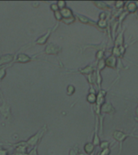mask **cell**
I'll use <instances>...</instances> for the list:
<instances>
[{
	"instance_id": "21",
	"label": "cell",
	"mask_w": 138,
	"mask_h": 155,
	"mask_svg": "<svg viewBox=\"0 0 138 155\" xmlns=\"http://www.w3.org/2000/svg\"><path fill=\"white\" fill-rule=\"evenodd\" d=\"M38 145H36V146H34L32 149H31L29 152H28V155H39L38 154Z\"/></svg>"
},
{
	"instance_id": "1",
	"label": "cell",
	"mask_w": 138,
	"mask_h": 155,
	"mask_svg": "<svg viewBox=\"0 0 138 155\" xmlns=\"http://www.w3.org/2000/svg\"><path fill=\"white\" fill-rule=\"evenodd\" d=\"M47 131V125H44L42 128L38 131L36 132L33 136H31V137H29L28 140H26L27 144L28 145L29 148H32L36 145H39V143L41 141V140L43 137V136L44 135V133Z\"/></svg>"
},
{
	"instance_id": "33",
	"label": "cell",
	"mask_w": 138,
	"mask_h": 155,
	"mask_svg": "<svg viewBox=\"0 0 138 155\" xmlns=\"http://www.w3.org/2000/svg\"><path fill=\"white\" fill-rule=\"evenodd\" d=\"M113 54L116 56H120V48L119 47H115L113 49Z\"/></svg>"
},
{
	"instance_id": "15",
	"label": "cell",
	"mask_w": 138,
	"mask_h": 155,
	"mask_svg": "<svg viewBox=\"0 0 138 155\" xmlns=\"http://www.w3.org/2000/svg\"><path fill=\"white\" fill-rule=\"evenodd\" d=\"M75 17L72 16L70 17V18H63L61 22H62L63 24H66V25H70V24H73V23H74L75 22Z\"/></svg>"
},
{
	"instance_id": "26",
	"label": "cell",
	"mask_w": 138,
	"mask_h": 155,
	"mask_svg": "<svg viewBox=\"0 0 138 155\" xmlns=\"http://www.w3.org/2000/svg\"><path fill=\"white\" fill-rule=\"evenodd\" d=\"M104 56V52L103 50H99L96 53V58L97 59H99V60H102Z\"/></svg>"
},
{
	"instance_id": "17",
	"label": "cell",
	"mask_w": 138,
	"mask_h": 155,
	"mask_svg": "<svg viewBox=\"0 0 138 155\" xmlns=\"http://www.w3.org/2000/svg\"><path fill=\"white\" fill-rule=\"evenodd\" d=\"M75 92V87L74 86H73V85H69L67 87V89H66V94L69 96H71L73 94H74Z\"/></svg>"
},
{
	"instance_id": "10",
	"label": "cell",
	"mask_w": 138,
	"mask_h": 155,
	"mask_svg": "<svg viewBox=\"0 0 138 155\" xmlns=\"http://www.w3.org/2000/svg\"><path fill=\"white\" fill-rule=\"evenodd\" d=\"M105 64H106L107 66H109V67L116 68V58H115L114 56L109 57V58L106 60V61H105Z\"/></svg>"
},
{
	"instance_id": "11",
	"label": "cell",
	"mask_w": 138,
	"mask_h": 155,
	"mask_svg": "<svg viewBox=\"0 0 138 155\" xmlns=\"http://www.w3.org/2000/svg\"><path fill=\"white\" fill-rule=\"evenodd\" d=\"M93 71H94V68H93V66H92L91 65H87V67L83 68V69H80V70H78V72L82 74L86 75L90 74L93 73Z\"/></svg>"
},
{
	"instance_id": "30",
	"label": "cell",
	"mask_w": 138,
	"mask_h": 155,
	"mask_svg": "<svg viewBox=\"0 0 138 155\" xmlns=\"http://www.w3.org/2000/svg\"><path fill=\"white\" fill-rule=\"evenodd\" d=\"M100 148H101L102 150H104V149H106V148H108L109 145V142L107 141H103V142H100Z\"/></svg>"
},
{
	"instance_id": "23",
	"label": "cell",
	"mask_w": 138,
	"mask_h": 155,
	"mask_svg": "<svg viewBox=\"0 0 138 155\" xmlns=\"http://www.w3.org/2000/svg\"><path fill=\"white\" fill-rule=\"evenodd\" d=\"M57 5H58V8L61 11V10L64 9L65 7H66V2H65V1H58L57 2Z\"/></svg>"
},
{
	"instance_id": "22",
	"label": "cell",
	"mask_w": 138,
	"mask_h": 155,
	"mask_svg": "<svg viewBox=\"0 0 138 155\" xmlns=\"http://www.w3.org/2000/svg\"><path fill=\"white\" fill-rule=\"evenodd\" d=\"M54 17H55L56 20L58 22H61V20H62L63 17L62 15H61V13L60 11H58V12H54Z\"/></svg>"
},
{
	"instance_id": "24",
	"label": "cell",
	"mask_w": 138,
	"mask_h": 155,
	"mask_svg": "<svg viewBox=\"0 0 138 155\" xmlns=\"http://www.w3.org/2000/svg\"><path fill=\"white\" fill-rule=\"evenodd\" d=\"M93 145L95 146V145H100V140H99V137L97 135V133H95L94 134V139H93V143H92Z\"/></svg>"
},
{
	"instance_id": "9",
	"label": "cell",
	"mask_w": 138,
	"mask_h": 155,
	"mask_svg": "<svg viewBox=\"0 0 138 155\" xmlns=\"http://www.w3.org/2000/svg\"><path fill=\"white\" fill-rule=\"evenodd\" d=\"M101 110L104 113H112L114 112V107L111 106V104H104L101 107Z\"/></svg>"
},
{
	"instance_id": "32",
	"label": "cell",
	"mask_w": 138,
	"mask_h": 155,
	"mask_svg": "<svg viewBox=\"0 0 138 155\" xmlns=\"http://www.w3.org/2000/svg\"><path fill=\"white\" fill-rule=\"evenodd\" d=\"M0 155H9L8 154V150L5 148H0Z\"/></svg>"
},
{
	"instance_id": "38",
	"label": "cell",
	"mask_w": 138,
	"mask_h": 155,
	"mask_svg": "<svg viewBox=\"0 0 138 155\" xmlns=\"http://www.w3.org/2000/svg\"><path fill=\"white\" fill-rule=\"evenodd\" d=\"M136 115H137L138 116V107H137V108H136Z\"/></svg>"
},
{
	"instance_id": "3",
	"label": "cell",
	"mask_w": 138,
	"mask_h": 155,
	"mask_svg": "<svg viewBox=\"0 0 138 155\" xmlns=\"http://www.w3.org/2000/svg\"><path fill=\"white\" fill-rule=\"evenodd\" d=\"M22 48L19 51V53H17L15 57V61L13 64L15 63H19V64H26V63H29L32 61L36 60V58L37 57V55H35L33 57H31V56H28L26 53H19L21 52Z\"/></svg>"
},
{
	"instance_id": "27",
	"label": "cell",
	"mask_w": 138,
	"mask_h": 155,
	"mask_svg": "<svg viewBox=\"0 0 138 155\" xmlns=\"http://www.w3.org/2000/svg\"><path fill=\"white\" fill-rule=\"evenodd\" d=\"M110 149L109 148H106V149H104L100 153H99V154L98 155H109L110 154Z\"/></svg>"
},
{
	"instance_id": "7",
	"label": "cell",
	"mask_w": 138,
	"mask_h": 155,
	"mask_svg": "<svg viewBox=\"0 0 138 155\" xmlns=\"http://www.w3.org/2000/svg\"><path fill=\"white\" fill-rule=\"evenodd\" d=\"M113 137L114 138L116 139V140H117L118 141H120V142L122 144L123 143V141L126 139V137H128V135H126V134H124V133H123L122 132H119V131H116L115 133H114L113 134Z\"/></svg>"
},
{
	"instance_id": "20",
	"label": "cell",
	"mask_w": 138,
	"mask_h": 155,
	"mask_svg": "<svg viewBox=\"0 0 138 155\" xmlns=\"http://www.w3.org/2000/svg\"><path fill=\"white\" fill-rule=\"evenodd\" d=\"M137 8V6L136 5L135 2H129V4L128 5V11L129 12H134Z\"/></svg>"
},
{
	"instance_id": "37",
	"label": "cell",
	"mask_w": 138,
	"mask_h": 155,
	"mask_svg": "<svg viewBox=\"0 0 138 155\" xmlns=\"http://www.w3.org/2000/svg\"><path fill=\"white\" fill-rule=\"evenodd\" d=\"M26 153H18V152H14L11 155H25Z\"/></svg>"
},
{
	"instance_id": "35",
	"label": "cell",
	"mask_w": 138,
	"mask_h": 155,
	"mask_svg": "<svg viewBox=\"0 0 138 155\" xmlns=\"http://www.w3.org/2000/svg\"><path fill=\"white\" fill-rule=\"evenodd\" d=\"M105 16H106V14H105V13H101V14L99 15V18H100V19H102V20H105Z\"/></svg>"
},
{
	"instance_id": "31",
	"label": "cell",
	"mask_w": 138,
	"mask_h": 155,
	"mask_svg": "<svg viewBox=\"0 0 138 155\" xmlns=\"http://www.w3.org/2000/svg\"><path fill=\"white\" fill-rule=\"evenodd\" d=\"M98 25H99L100 28H105L107 26V21L106 20H102L100 19L99 22H98Z\"/></svg>"
},
{
	"instance_id": "18",
	"label": "cell",
	"mask_w": 138,
	"mask_h": 155,
	"mask_svg": "<svg viewBox=\"0 0 138 155\" xmlns=\"http://www.w3.org/2000/svg\"><path fill=\"white\" fill-rule=\"evenodd\" d=\"M87 80L90 84H93L94 82H96V75L94 73H92L90 74L87 75Z\"/></svg>"
},
{
	"instance_id": "34",
	"label": "cell",
	"mask_w": 138,
	"mask_h": 155,
	"mask_svg": "<svg viewBox=\"0 0 138 155\" xmlns=\"http://www.w3.org/2000/svg\"><path fill=\"white\" fill-rule=\"evenodd\" d=\"M124 5V2H122V1H118V2H116V7L117 8H120V7H123Z\"/></svg>"
},
{
	"instance_id": "5",
	"label": "cell",
	"mask_w": 138,
	"mask_h": 155,
	"mask_svg": "<svg viewBox=\"0 0 138 155\" xmlns=\"http://www.w3.org/2000/svg\"><path fill=\"white\" fill-rule=\"evenodd\" d=\"M61 52V47L54 43H49L44 48V53L46 55H58Z\"/></svg>"
},
{
	"instance_id": "39",
	"label": "cell",
	"mask_w": 138,
	"mask_h": 155,
	"mask_svg": "<svg viewBox=\"0 0 138 155\" xmlns=\"http://www.w3.org/2000/svg\"><path fill=\"white\" fill-rule=\"evenodd\" d=\"M25 155H28V153H26V154H25Z\"/></svg>"
},
{
	"instance_id": "2",
	"label": "cell",
	"mask_w": 138,
	"mask_h": 155,
	"mask_svg": "<svg viewBox=\"0 0 138 155\" xmlns=\"http://www.w3.org/2000/svg\"><path fill=\"white\" fill-rule=\"evenodd\" d=\"M0 95L2 97V104L0 105V115L2 116L5 119L9 120L12 117V107L5 100L2 93L0 91Z\"/></svg>"
},
{
	"instance_id": "12",
	"label": "cell",
	"mask_w": 138,
	"mask_h": 155,
	"mask_svg": "<svg viewBox=\"0 0 138 155\" xmlns=\"http://www.w3.org/2000/svg\"><path fill=\"white\" fill-rule=\"evenodd\" d=\"M12 64L7 65H3V66H0V82L3 80L6 75H7V68H9L10 66H12Z\"/></svg>"
},
{
	"instance_id": "28",
	"label": "cell",
	"mask_w": 138,
	"mask_h": 155,
	"mask_svg": "<svg viewBox=\"0 0 138 155\" xmlns=\"http://www.w3.org/2000/svg\"><path fill=\"white\" fill-rule=\"evenodd\" d=\"M78 148H73L70 150L69 155H78Z\"/></svg>"
},
{
	"instance_id": "4",
	"label": "cell",
	"mask_w": 138,
	"mask_h": 155,
	"mask_svg": "<svg viewBox=\"0 0 138 155\" xmlns=\"http://www.w3.org/2000/svg\"><path fill=\"white\" fill-rule=\"evenodd\" d=\"M58 26H59V24L57 23L55 26L53 27V28L48 29V31H46L45 33L44 34V35H42L41 36H40V37H38L36 41H34L33 45H45V44L47 43V41H48V39H49V37H50L51 34L55 31L56 29H57V28H58Z\"/></svg>"
},
{
	"instance_id": "16",
	"label": "cell",
	"mask_w": 138,
	"mask_h": 155,
	"mask_svg": "<svg viewBox=\"0 0 138 155\" xmlns=\"http://www.w3.org/2000/svg\"><path fill=\"white\" fill-rule=\"evenodd\" d=\"M76 17L78 19L80 22H82V24H90V19L86 16H83V15H76Z\"/></svg>"
},
{
	"instance_id": "29",
	"label": "cell",
	"mask_w": 138,
	"mask_h": 155,
	"mask_svg": "<svg viewBox=\"0 0 138 155\" xmlns=\"http://www.w3.org/2000/svg\"><path fill=\"white\" fill-rule=\"evenodd\" d=\"M50 9H51V11L53 12H58V11H60V10H59V8H58L57 3H53V4H51Z\"/></svg>"
},
{
	"instance_id": "14",
	"label": "cell",
	"mask_w": 138,
	"mask_h": 155,
	"mask_svg": "<svg viewBox=\"0 0 138 155\" xmlns=\"http://www.w3.org/2000/svg\"><path fill=\"white\" fill-rule=\"evenodd\" d=\"M87 100L90 104H95L97 100V95L95 94H91L90 93L87 97Z\"/></svg>"
},
{
	"instance_id": "36",
	"label": "cell",
	"mask_w": 138,
	"mask_h": 155,
	"mask_svg": "<svg viewBox=\"0 0 138 155\" xmlns=\"http://www.w3.org/2000/svg\"><path fill=\"white\" fill-rule=\"evenodd\" d=\"M32 6H33L34 7H37L40 6V2H32Z\"/></svg>"
},
{
	"instance_id": "6",
	"label": "cell",
	"mask_w": 138,
	"mask_h": 155,
	"mask_svg": "<svg viewBox=\"0 0 138 155\" xmlns=\"http://www.w3.org/2000/svg\"><path fill=\"white\" fill-rule=\"evenodd\" d=\"M15 55L10 54V53L1 56L0 57V66L11 65V64L13 65V62H14L15 61Z\"/></svg>"
},
{
	"instance_id": "13",
	"label": "cell",
	"mask_w": 138,
	"mask_h": 155,
	"mask_svg": "<svg viewBox=\"0 0 138 155\" xmlns=\"http://www.w3.org/2000/svg\"><path fill=\"white\" fill-rule=\"evenodd\" d=\"M84 150L87 154L90 155L92 153L94 152V145H93L92 143H87V144L84 145Z\"/></svg>"
},
{
	"instance_id": "19",
	"label": "cell",
	"mask_w": 138,
	"mask_h": 155,
	"mask_svg": "<svg viewBox=\"0 0 138 155\" xmlns=\"http://www.w3.org/2000/svg\"><path fill=\"white\" fill-rule=\"evenodd\" d=\"M123 32H121L120 35L118 36L117 39H116V47H118V46H122L123 45Z\"/></svg>"
},
{
	"instance_id": "25",
	"label": "cell",
	"mask_w": 138,
	"mask_h": 155,
	"mask_svg": "<svg viewBox=\"0 0 138 155\" xmlns=\"http://www.w3.org/2000/svg\"><path fill=\"white\" fill-rule=\"evenodd\" d=\"M105 66H106L105 61H104L102 59V60L99 61V65H98V71H99V70H102L104 67H105Z\"/></svg>"
},
{
	"instance_id": "8",
	"label": "cell",
	"mask_w": 138,
	"mask_h": 155,
	"mask_svg": "<svg viewBox=\"0 0 138 155\" xmlns=\"http://www.w3.org/2000/svg\"><path fill=\"white\" fill-rule=\"evenodd\" d=\"M61 15H62L63 18H70V17L74 16V14H73L72 10L69 8V7H65L64 9L61 10Z\"/></svg>"
}]
</instances>
